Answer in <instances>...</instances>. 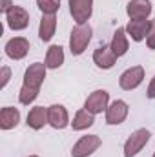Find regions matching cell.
Masks as SVG:
<instances>
[{
  "mask_svg": "<svg viewBox=\"0 0 155 157\" xmlns=\"http://www.w3.org/2000/svg\"><path fill=\"white\" fill-rule=\"evenodd\" d=\"M46 70H47V66L42 62H33L28 66V70L24 73L22 88L18 91V102L20 104L29 106L31 102H35V99L39 97L40 86L46 78Z\"/></svg>",
  "mask_w": 155,
  "mask_h": 157,
  "instance_id": "obj_1",
  "label": "cell"
},
{
  "mask_svg": "<svg viewBox=\"0 0 155 157\" xmlns=\"http://www.w3.org/2000/svg\"><path fill=\"white\" fill-rule=\"evenodd\" d=\"M93 29L89 24H77L70 33V51L71 55H82L91 42Z\"/></svg>",
  "mask_w": 155,
  "mask_h": 157,
  "instance_id": "obj_2",
  "label": "cell"
},
{
  "mask_svg": "<svg viewBox=\"0 0 155 157\" xmlns=\"http://www.w3.org/2000/svg\"><path fill=\"white\" fill-rule=\"evenodd\" d=\"M152 133L148 128H139L135 130L124 143V157H135L139 152H142V148L148 144Z\"/></svg>",
  "mask_w": 155,
  "mask_h": 157,
  "instance_id": "obj_3",
  "label": "cell"
},
{
  "mask_svg": "<svg viewBox=\"0 0 155 157\" xmlns=\"http://www.w3.org/2000/svg\"><path fill=\"white\" fill-rule=\"evenodd\" d=\"M102 141L99 135H82L71 148V157H89L100 148Z\"/></svg>",
  "mask_w": 155,
  "mask_h": 157,
  "instance_id": "obj_4",
  "label": "cell"
},
{
  "mask_svg": "<svg viewBox=\"0 0 155 157\" xmlns=\"http://www.w3.org/2000/svg\"><path fill=\"white\" fill-rule=\"evenodd\" d=\"M108 106H110V93L106 90H95L93 93H89V97L84 102V110H88L93 115L106 112Z\"/></svg>",
  "mask_w": 155,
  "mask_h": 157,
  "instance_id": "obj_5",
  "label": "cell"
},
{
  "mask_svg": "<svg viewBox=\"0 0 155 157\" xmlns=\"http://www.w3.org/2000/svg\"><path fill=\"white\" fill-rule=\"evenodd\" d=\"M6 22L7 28L13 31H22L29 26V13L22 7V6H13L7 13H6Z\"/></svg>",
  "mask_w": 155,
  "mask_h": 157,
  "instance_id": "obj_6",
  "label": "cell"
},
{
  "mask_svg": "<svg viewBox=\"0 0 155 157\" xmlns=\"http://www.w3.org/2000/svg\"><path fill=\"white\" fill-rule=\"evenodd\" d=\"M142 80H144V68L142 66H131L119 77V86L124 91H131V90L139 88L142 84Z\"/></svg>",
  "mask_w": 155,
  "mask_h": 157,
  "instance_id": "obj_7",
  "label": "cell"
},
{
  "mask_svg": "<svg viewBox=\"0 0 155 157\" xmlns=\"http://www.w3.org/2000/svg\"><path fill=\"white\" fill-rule=\"evenodd\" d=\"M70 13L77 24H88L93 13V0H68Z\"/></svg>",
  "mask_w": 155,
  "mask_h": 157,
  "instance_id": "obj_8",
  "label": "cell"
},
{
  "mask_svg": "<svg viewBox=\"0 0 155 157\" xmlns=\"http://www.w3.org/2000/svg\"><path fill=\"white\" fill-rule=\"evenodd\" d=\"M128 113H130L128 102L122 101V99H117V101H113L108 106V110H106V124H110V126L122 124L126 121V117H128Z\"/></svg>",
  "mask_w": 155,
  "mask_h": 157,
  "instance_id": "obj_9",
  "label": "cell"
},
{
  "mask_svg": "<svg viewBox=\"0 0 155 157\" xmlns=\"http://www.w3.org/2000/svg\"><path fill=\"white\" fill-rule=\"evenodd\" d=\"M6 55L11 60H22L29 53V40L24 37H13L6 42Z\"/></svg>",
  "mask_w": 155,
  "mask_h": 157,
  "instance_id": "obj_10",
  "label": "cell"
},
{
  "mask_svg": "<svg viewBox=\"0 0 155 157\" xmlns=\"http://www.w3.org/2000/svg\"><path fill=\"white\" fill-rule=\"evenodd\" d=\"M47 121H49V126L55 128V130H64L70 122V115H68V110L62 106V104H51L47 106Z\"/></svg>",
  "mask_w": 155,
  "mask_h": 157,
  "instance_id": "obj_11",
  "label": "cell"
},
{
  "mask_svg": "<svg viewBox=\"0 0 155 157\" xmlns=\"http://www.w3.org/2000/svg\"><path fill=\"white\" fill-rule=\"evenodd\" d=\"M126 13L130 20H148L152 15V2L150 0H130L126 6Z\"/></svg>",
  "mask_w": 155,
  "mask_h": 157,
  "instance_id": "obj_12",
  "label": "cell"
},
{
  "mask_svg": "<svg viewBox=\"0 0 155 157\" xmlns=\"http://www.w3.org/2000/svg\"><path fill=\"white\" fill-rule=\"evenodd\" d=\"M93 62H95L97 68H100V70H110V68H113L115 62H117V55L113 53L112 46L108 44V46L97 48V49L93 51Z\"/></svg>",
  "mask_w": 155,
  "mask_h": 157,
  "instance_id": "obj_13",
  "label": "cell"
},
{
  "mask_svg": "<svg viewBox=\"0 0 155 157\" xmlns=\"http://www.w3.org/2000/svg\"><path fill=\"white\" fill-rule=\"evenodd\" d=\"M150 24H152V20H130L126 26V33H128V37H131V40L141 42L148 37Z\"/></svg>",
  "mask_w": 155,
  "mask_h": 157,
  "instance_id": "obj_14",
  "label": "cell"
},
{
  "mask_svg": "<svg viewBox=\"0 0 155 157\" xmlns=\"http://www.w3.org/2000/svg\"><path fill=\"white\" fill-rule=\"evenodd\" d=\"M113 53L119 57H124L130 49V42H128V33H126V28H117L115 33H113V39L110 42Z\"/></svg>",
  "mask_w": 155,
  "mask_h": 157,
  "instance_id": "obj_15",
  "label": "cell"
},
{
  "mask_svg": "<svg viewBox=\"0 0 155 157\" xmlns=\"http://www.w3.org/2000/svg\"><path fill=\"white\" fill-rule=\"evenodd\" d=\"M26 121H28V126L31 130H42L46 124H49V121H47V108H44V106L31 108Z\"/></svg>",
  "mask_w": 155,
  "mask_h": 157,
  "instance_id": "obj_16",
  "label": "cell"
},
{
  "mask_svg": "<svg viewBox=\"0 0 155 157\" xmlns=\"http://www.w3.org/2000/svg\"><path fill=\"white\" fill-rule=\"evenodd\" d=\"M57 29V17L55 15H42L39 26V37L42 42H49Z\"/></svg>",
  "mask_w": 155,
  "mask_h": 157,
  "instance_id": "obj_17",
  "label": "cell"
},
{
  "mask_svg": "<svg viewBox=\"0 0 155 157\" xmlns=\"http://www.w3.org/2000/svg\"><path fill=\"white\" fill-rule=\"evenodd\" d=\"M18 122H20V112H18V108L4 106L0 110V128L2 130H11Z\"/></svg>",
  "mask_w": 155,
  "mask_h": 157,
  "instance_id": "obj_18",
  "label": "cell"
},
{
  "mask_svg": "<svg viewBox=\"0 0 155 157\" xmlns=\"http://www.w3.org/2000/svg\"><path fill=\"white\" fill-rule=\"evenodd\" d=\"M44 64L47 66V70H57V68H60V66L64 64V49H62V46H59V44L49 46V49H47V53H46V62H44Z\"/></svg>",
  "mask_w": 155,
  "mask_h": 157,
  "instance_id": "obj_19",
  "label": "cell"
},
{
  "mask_svg": "<svg viewBox=\"0 0 155 157\" xmlns=\"http://www.w3.org/2000/svg\"><path fill=\"white\" fill-rule=\"evenodd\" d=\"M95 124V115L93 113H89L88 110H78L77 113H75V117L71 121V128L75 130V132H82V130H88V128H91Z\"/></svg>",
  "mask_w": 155,
  "mask_h": 157,
  "instance_id": "obj_20",
  "label": "cell"
},
{
  "mask_svg": "<svg viewBox=\"0 0 155 157\" xmlns=\"http://www.w3.org/2000/svg\"><path fill=\"white\" fill-rule=\"evenodd\" d=\"M37 6L42 15H55L60 9V0H37Z\"/></svg>",
  "mask_w": 155,
  "mask_h": 157,
  "instance_id": "obj_21",
  "label": "cell"
},
{
  "mask_svg": "<svg viewBox=\"0 0 155 157\" xmlns=\"http://www.w3.org/2000/svg\"><path fill=\"white\" fill-rule=\"evenodd\" d=\"M146 46L150 49H155V18L150 24V31H148V37H146Z\"/></svg>",
  "mask_w": 155,
  "mask_h": 157,
  "instance_id": "obj_22",
  "label": "cell"
},
{
  "mask_svg": "<svg viewBox=\"0 0 155 157\" xmlns=\"http://www.w3.org/2000/svg\"><path fill=\"white\" fill-rule=\"evenodd\" d=\"M2 80H0V90H4L6 86H7V82H9V78H11V70H9V66H2Z\"/></svg>",
  "mask_w": 155,
  "mask_h": 157,
  "instance_id": "obj_23",
  "label": "cell"
},
{
  "mask_svg": "<svg viewBox=\"0 0 155 157\" xmlns=\"http://www.w3.org/2000/svg\"><path fill=\"white\" fill-rule=\"evenodd\" d=\"M146 97H148V99H155V77L152 78V80H150V86H148Z\"/></svg>",
  "mask_w": 155,
  "mask_h": 157,
  "instance_id": "obj_24",
  "label": "cell"
},
{
  "mask_svg": "<svg viewBox=\"0 0 155 157\" xmlns=\"http://www.w3.org/2000/svg\"><path fill=\"white\" fill-rule=\"evenodd\" d=\"M11 7H13L11 0H2V7H0V9H2V13H4V15H6V13L11 9Z\"/></svg>",
  "mask_w": 155,
  "mask_h": 157,
  "instance_id": "obj_25",
  "label": "cell"
},
{
  "mask_svg": "<svg viewBox=\"0 0 155 157\" xmlns=\"http://www.w3.org/2000/svg\"><path fill=\"white\" fill-rule=\"evenodd\" d=\"M29 157H39V155H29Z\"/></svg>",
  "mask_w": 155,
  "mask_h": 157,
  "instance_id": "obj_26",
  "label": "cell"
},
{
  "mask_svg": "<svg viewBox=\"0 0 155 157\" xmlns=\"http://www.w3.org/2000/svg\"><path fill=\"white\" fill-rule=\"evenodd\" d=\"M153 157H155V152H153Z\"/></svg>",
  "mask_w": 155,
  "mask_h": 157,
  "instance_id": "obj_27",
  "label": "cell"
}]
</instances>
